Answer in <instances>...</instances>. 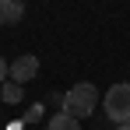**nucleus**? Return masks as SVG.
<instances>
[{
  "instance_id": "nucleus-7",
  "label": "nucleus",
  "mask_w": 130,
  "mask_h": 130,
  "mask_svg": "<svg viewBox=\"0 0 130 130\" xmlns=\"http://www.w3.org/2000/svg\"><path fill=\"white\" fill-rule=\"evenodd\" d=\"M39 116H42V106H32L28 112H25V120H21V123H35Z\"/></svg>"
},
{
  "instance_id": "nucleus-4",
  "label": "nucleus",
  "mask_w": 130,
  "mask_h": 130,
  "mask_svg": "<svg viewBox=\"0 0 130 130\" xmlns=\"http://www.w3.org/2000/svg\"><path fill=\"white\" fill-rule=\"evenodd\" d=\"M0 14H4V25H18L25 18V0H0Z\"/></svg>"
},
{
  "instance_id": "nucleus-6",
  "label": "nucleus",
  "mask_w": 130,
  "mask_h": 130,
  "mask_svg": "<svg viewBox=\"0 0 130 130\" xmlns=\"http://www.w3.org/2000/svg\"><path fill=\"white\" fill-rule=\"evenodd\" d=\"M46 127H49V130H81V120H74L70 112H56Z\"/></svg>"
},
{
  "instance_id": "nucleus-10",
  "label": "nucleus",
  "mask_w": 130,
  "mask_h": 130,
  "mask_svg": "<svg viewBox=\"0 0 130 130\" xmlns=\"http://www.w3.org/2000/svg\"><path fill=\"white\" fill-rule=\"evenodd\" d=\"M0 25H4V14H0Z\"/></svg>"
},
{
  "instance_id": "nucleus-9",
  "label": "nucleus",
  "mask_w": 130,
  "mask_h": 130,
  "mask_svg": "<svg viewBox=\"0 0 130 130\" xmlns=\"http://www.w3.org/2000/svg\"><path fill=\"white\" fill-rule=\"evenodd\" d=\"M116 130H130V123H120V127H116Z\"/></svg>"
},
{
  "instance_id": "nucleus-5",
  "label": "nucleus",
  "mask_w": 130,
  "mask_h": 130,
  "mask_svg": "<svg viewBox=\"0 0 130 130\" xmlns=\"http://www.w3.org/2000/svg\"><path fill=\"white\" fill-rule=\"evenodd\" d=\"M0 99H4L7 106H18V102H21V99H25V91H21V85H14V81L7 77V81L0 85Z\"/></svg>"
},
{
  "instance_id": "nucleus-2",
  "label": "nucleus",
  "mask_w": 130,
  "mask_h": 130,
  "mask_svg": "<svg viewBox=\"0 0 130 130\" xmlns=\"http://www.w3.org/2000/svg\"><path fill=\"white\" fill-rule=\"evenodd\" d=\"M102 109L106 116L120 127V123H130V85H112L102 95Z\"/></svg>"
},
{
  "instance_id": "nucleus-1",
  "label": "nucleus",
  "mask_w": 130,
  "mask_h": 130,
  "mask_svg": "<svg viewBox=\"0 0 130 130\" xmlns=\"http://www.w3.org/2000/svg\"><path fill=\"white\" fill-rule=\"evenodd\" d=\"M95 106H99V91H95V85L77 81V85L63 95V109H60V112H70L74 120H85V116L95 112Z\"/></svg>"
},
{
  "instance_id": "nucleus-3",
  "label": "nucleus",
  "mask_w": 130,
  "mask_h": 130,
  "mask_svg": "<svg viewBox=\"0 0 130 130\" xmlns=\"http://www.w3.org/2000/svg\"><path fill=\"white\" fill-rule=\"evenodd\" d=\"M32 77H39V56L25 53V56H18V60L11 63V81H14V85H28Z\"/></svg>"
},
{
  "instance_id": "nucleus-8",
  "label": "nucleus",
  "mask_w": 130,
  "mask_h": 130,
  "mask_svg": "<svg viewBox=\"0 0 130 130\" xmlns=\"http://www.w3.org/2000/svg\"><path fill=\"white\" fill-rule=\"evenodd\" d=\"M7 77H11V63H7V60H4V56H0V85H4V81H7Z\"/></svg>"
}]
</instances>
